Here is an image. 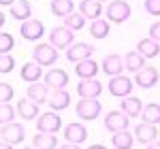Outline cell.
I'll list each match as a JSON object with an SVG mask.
<instances>
[{
	"label": "cell",
	"instance_id": "1",
	"mask_svg": "<svg viewBox=\"0 0 160 149\" xmlns=\"http://www.w3.org/2000/svg\"><path fill=\"white\" fill-rule=\"evenodd\" d=\"M130 4L126 0H111L109 7L105 9V15L111 24H124L128 17H130Z\"/></svg>",
	"mask_w": 160,
	"mask_h": 149
},
{
	"label": "cell",
	"instance_id": "2",
	"mask_svg": "<svg viewBox=\"0 0 160 149\" xmlns=\"http://www.w3.org/2000/svg\"><path fill=\"white\" fill-rule=\"evenodd\" d=\"M75 113L79 119H96L102 113V104L98 102V98H81L75 107Z\"/></svg>",
	"mask_w": 160,
	"mask_h": 149
},
{
	"label": "cell",
	"instance_id": "3",
	"mask_svg": "<svg viewBox=\"0 0 160 149\" xmlns=\"http://www.w3.org/2000/svg\"><path fill=\"white\" fill-rule=\"evenodd\" d=\"M32 58L41 66H53L58 62V49L53 45H49V43H41V45H37L32 49Z\"/></svg>",
	"mask_w": 160,
	"mask_h": 149
},
{
	"label": "cell",
	"instance_id": "4",
	"mask_svg": "<svg viewBox=\"0 0 160 149\" xmlns=\"http://www.w3.org/2000/svg\"><path fill=\"white\" fill-rule=\"evenodd\" d=\"M73 41H75V32L68 30L66 26H58V28H53L49 32V45H53L58 51L68 49L73 45Z\"/></svg>",
	"mask_w": 160,
	"mask_h": 149
},
{
	"label": "cell",
	"instance_id": "5",
	"mask_svg": "<svg viewBox=\"0 0 160 149\" xmlns=\"http://www.w3.org/2000/svg\"><path fill=\"white\" fill-rule=\"evenodd\" d=\"M60 128H62V119H60V115H58V111L41 113V115L37 117V130H38V132L56 134Z\"/></svg>",
	"mask_w": 160,
	"mask_h": 149
},
{
	"label": "cell",
	"instance_id": "6",
	"mask_svg": "<svg viewBox=\"0 0 160 149\" xmlns=\"http://www.w3.org/2000/svg\"><path fill=\"white\" fill-rule=\"evenodd\" d=\"M128 126H130V117L122 111H109L105 115V128H107V132H122V130H128Z\"/></svg>",
	"mask_w": 160,
	"mask_h": 149
},
{
	"label": "cell",
	"instance_id": "7",
	"mask_svg": "<svg viewBox=\"0 0 160 149\" xmlns=\"http://www.w3.org/2000/svg\"><path fill=\"white\" fill-rule=\"evenodd\" d=\"M132 92V81L126 74H115L109 79V94L115 98H126Z\"/></svg>",
	"mask_w": 160,
	"mask_h": 149
},
{
	"label": "cell",
	"instance_id": "8",
	"mask_svg": "<svg viewBox=\"0 0 160 149\" xmlns=\"http://www.w3.org/2000/svg\"><path fill=\"white\" fill-rule=\"evenodd\" d=\"M0 137H2V141H7V143H11V145H17V143H24L26 130H24L22 124L11 122V124H4L0 128Z\"/></svg>",
	"mask_w": 160,
	"mask_h": 149
},
{
	"label": "cell",
	"instance_id": "9",
	"mask_svg": "<svg viewBox=\"0 0 160 149\" xmlns=\"http://www.w3.org/2000/svg\"><path fill=\"white\" fill-rule=\"evenodd\" d=\"M158 79H160V73H158L156 66H143L135 74V83L139 87H143V89H152V87L158 83Z\"/></svg>",
	"mask_w": 160,
	"mask_h": 149
},
{
	"label": "cell",
	"instance_id": "10",
	"mask_svg": "<svg viewBox=\"0 0 160 149\" xmlns=\"http://www.w3.org/2000/svg\"><path fill=\"white\" fill-rule=\"evenodd\" d=\"M92 53H94L92 45H88V43H75V45H71L66 49V60L73 64H79V62H83V60H88V58H92Z\"/></svg>",
	"mask_w": 160,
	"mask_h": 149
},
{
	"label": "cell",
	"instance_id": "11",
	"mask_svg": "<svg viewBox=\"0 0 160 149\" xmlns=\"http://www.w3.org/2000/svg\"><path fill=\"white\" fill-rule=\"evenodd\" d=\"M19 34L24 36V41H38L45 34V26L41 19H28L19 26Z\"/></svg>",
	"mask_w": 160,
	"mask_h": 149
},
{
	"label": "cell",
	"instance_id": "12",
	"mask_svg": "<svg viewBox=\"0 0 160 149\" xmlns=\"http://www.w3.org/2000/svg\"><path fill=\"white\" fill-rule=\"evenodd\" d=\"M26 98H30L34 104H45L47 100H49V85L47 83H41V81H37V83H30L28 85V89H26Z\"/></svg>",
	"mask_w": 160,
	"mask_h": 149
},
{
	"label": "cell",
	"instance_id": "13",
	"mask_svg": "<svg viewBox=\"0 0 160 149\" xmlns=\"http://www.w3.org/2000/svg\"><path fill=\"white\" fill-rule=\"evenodd\" d=\"M68 73L62 68H49L45 73V83L49 85V89H66L68 85Z\"/></svg>",
	"mask_w": 160,
	"mask_h": 149
},
{
	"label": "cell",
	"instance_id": "14",
	"mask_svg": "<svg viewBox=\"0 0 160 149\" xmlns=\"http://www.w3.org/2000/svg\"><path fill=\"white\" fill-rule=\"evenodd\" d=\"M64 138H66V143H75V145L86 143L88 128L83 124H79V122H71L68 126H64Z\"/></svg>",
	"mask_w": 160,
	"mask_h": 149
},
{
	"label": "cell",
	"instance_id": "15",
	"mask_svg": "<svg viewBox=\"0 0 160 149\" xmlns=\"http://www.w3.org/2000/svg\"><path fill=\"white\" fill-rule=\"evenodd\" d=\"M102 92V83L98 79H81L77 85V94L81 98H98Z\"/></svg>",
	"mask_w": 160,
	"mask_h": 149
},
{
	"label": "cell",
	"instance_id": "16",
	"mask_svg": "<svg viewBox=\"0 0 160 149\" xmlns=\"http://www.w3.org/2000/svg\"><path fill=\"white\" fill-rule=\"evenodd\" d=\"M47 104H49V109L60 113V111H64V109L71 107V94H68L66 89H53V92H49Z\"/></svg>",
	"mask_w": 160,
	"mask_h": 149
},
{
	"label": "cell",
	"instance_id": "17",
	"mask_svg": "<svg viewBox=\"0 0 160 149\" xmlns=\"http://www.w3.org/2000/svg\"><path fill=\"white\" fill-rule=\"evenodd\" d=\"M156 137H158V128L154 124H139L135 128V138L141 143V145H149V143H154L156 141Z\"/></svg>",
	"mask_w": 160,
	"mask_h": 149
},
{
	"label": "cell",
	"instance_id": "18",
	"mask_svg": "<svg viewBox=\"0 0 160 149\" xmlns=\"http://www.w3.org/2000/svg\"><path fill=\"white\" fill-rule=\"evenodd\" d=\"M100 68H102V73H105V74H111V77L122 74V70H124V58H122V55H118V53H111V55H107V58L102 60Z\"/></svg>",
	"mask_w": 160,
	"mask_h": 149
},
{
	"label": "cell",
	"instance_id": "19",
	"mask_svg": "<svg viewBox=\"0 0 160 149\" xmlns=\"http://www.w3.org/2000/svg\"><path fill=\"white\" fill-rule=\"evenodd\" d=\"M41 74H45L43 73V66L37 64L34 60L32 62H26L22 66V70H19V77H22V81H26V83H37V81H41Z\"/></svg>",
	"mask_w": 160,
	"mask_h": 149
},
{
	"label": "cell",
	"instance_id": "20",
	"mask_svg": "<svg viewBox=\"0 0 160 149\" xmlns=\"http://www.w3.org/2000/svg\"><path fill=\"white\" fill-rule=\"evenodd\" d=\"M79 13L83 15V17H88V19H100V15L105 13V9H102V2H98V0H81V4H79Z\"/></svg>",
	"mask_w": 160,
	"mask_h": 149
},
{
	"label": "cell",
	"instance_id": "21",
	"mask_svg": "<svg viewBox=\"0 0 160 149\" xmlns=\"http://www.w3.org/2000/svg\"><path fill=\"white\" fill-rule=\"evenodd\" d=\"M98 64L94 62L92 58H88L83 62L75 64V74L79 77V79H96V74H98Z\"/></svg>",
	"mask_w": 160,
	"mask_h": 149
},
{
	"label": "cell",
	"instance_id": "22",
	"mask_svg": "<svg viewBox=\"0 0 160 149\" xmlns=\"http://www.w3.org/2000/svg\"><path fill=\"white\" fill-rule=\"evenodd\" d=\"M17 115L24 119V122H30V119H37L38 117V104H34L30 98H22L17 102Z\"/></svg>",
	"mask_w": 160,
	"mask_h": 149
},
{
	"label": "cell",
	"instance_id": "23",
	"mask_svg": "<svg viewBox=\"0 0 160 149\" xmlns=\"http://www.w3.org/2000/svg\"><path fill=\"white\" fill-rule=\"evenodd\" d=\"M137 51L148 60V58H158L160 55V43L158 41H154V38H141L139 43H137Z\"/></svg>",
	"mask_w": 160,
	"mask_h": 149
},
{
	"label": "cell",
	"instance_id": "24",
	"mask_svg": "<svg viewBox=\"0 0 160 149\" xmlns=\"http://www.w3.org/2000/svg\"><path fill=\"white\" fill-rule=\"evenodd\" d=\"M11 17L17 22H28L32 19V4L28 0H17L11 7Z\"/></svg>",
	"mask_w": 160,
	"mask_h": 149
},
{
	"label": "cell",
	"instance_id": "25",
	"mask_svg": "<svg viewBox=\"0 0 160 149\" xmlns=\"http://www.w3.org/2000/svg\"><path fill=\"white\" fill-rule=\"evenodd\" d=\"M120 111L126 113L128 117H139L141 111H143V104H141V100L137 98V96H126L120 102Z\"/></svg>",
	"mask_w": 160,
	"mask_h": 149
},
{
	"label": "cell",
	"instance_id": "26",
	"mask_svg": "<svg viewBox=\"0 0 160 149\" xmlns=\"http://www.w3.org/2000/svg\"><path fill=\"white\" fill-rule=\"evenodd\" d=\"M51 7V15H56V17H68L71 13H75V2L73 0H51L49 2Z\"/></svg>",
	"mask_w": 160,
	"mask_h": 149
},
{
	"label": "cell",
	"instance_id": "27",
	"mask_svg": "<svg viewBox=\"0 0 160 149\" xmlns=\"http://www.w3.org/2000/svg\"><path fill=\"white\" fill-rule=\"evenodd\" d=\"M145 66V58L139 53V51H128L126 55H124V68L126 70H130V73H139L141 68Z\"/></svg>",
	"mask_w": 160,
	"mask_h": 149
},
{
	"label": "cell",
	"instance_id": "28",
	"mask_svg": "<svg viewBox=\"0 0 160 149\" xmlns=\"http://www.w3.org/2000/svg\"><path fill=\"white\" fill-rule=\"evenodd\" d=\"M32 145L37 149H56L58 147V138L56 134H47V132H37L32 138Z\"/></svg>",
	"mask_w": 160,
	"mask_h": 149
},
{
	"label": "cell",
	"instance_id": "29",
	"mask_svg": "<svg viewBox=\"0 0 160 149\" xmlns=\"http://www.w3.org/2000/svg\"><path fill=\"white\" fill-rule=\"evenodd\" d=\"M111 143L115 149H130L135 145V137L128 132V130H122V132H113L111 137Z\"/></svg>",
	"mask_w": 160,
	"mask_h": 149
},
{
	"label": "cell",
	"instance_id": "30",
	"mask_svg": "<svg viewBox=\"0 0 160 149\" xmlns=\"http://www.w3.org/2000/svg\"><path fill=\"white\" fill-rule=\"evenodd\" d=\"M141 117H143V122L145 124H160V104L158 102H149L143 107V111H141Z\"/></svg>",
	"mask_w": 160,
	"mask_h": 149
},
{
	"label": "cell",
	"instance_id": "31",
	"mask_svg": "<svg viewBox=\"0 0 160 149\" xmlns=\"http://www.w3.org/2000/svg\"><path fill=\"white\" fill-rule=\"evenodd\" d=\"M109 30H111L109 19H94V22L90 24V34H92V38L109 36Z\"/></svg>",
	"mask_w": 160,
	"mask_h": 149
},
{
	"label": "cell",
	"instance_id": "32",
	"mask_svg": "<svg viewBox=\"0 0 160 149\" xmlns=\"http://www.w3.org/2000/svg\"><path fill=\"white\" fill-rule=\"evenodd\" d=\"M64 26H66L68 30H73V32H79V30L86 26V17H83L81 13H71L68 17H64Z\"/></svg>",
	"mask_w": 160,
	"mask_h": 149
},
{
	"label": "cell",
	"instance_id": "33",
	"mask_svg": "<svg viewBox=\"0 0 160 149\" xmlns=\"http://www.w3.org/2000/svg\"><path fill=\"white\" fill-rule=\"evenodd\" d=\"M15 115H17V111L13 109L9 102H4V104H0V124H11L13 119H15Z\"/></svg>",
	"mask_w": 160,
	"mask_h": 149
},
{
	"label": "cell",
	"instance_id": "34",
	"mask_svg": "<svg viewBox=\"0 0 160 149\" xmlns=\"http://www.w3.org/2000/svg\"><path fill=\"white\" fill-rule=\"evenodd\" d=\"M15 68V58L11 53H0V74H9Z\"/></svg>",
	"mask_w": 160,
	"mask_h": 149
},
{
	"label": "cell",
	"instance_id": "35",
	"mask_svg": "<svg viewBox=\"0 0 160 149\" xmlns=\"http://www.w3.org/2000/svg\"><path fill=\"white\" fill-rule=\"evenodd\" d=\"M15 47V38L9 32H0V53H11Z\"/></svg>",
	"mask_w": 160,
	"mask_h": 149
},
{
	"label": "cell",
	"instance_id": "36",
	"mask_svg": "<svg viewBox=\"0 0 160 149\" xmlns=\"http://www.w3.org/2000/svg\"><path fill=\"white\" fill-rule=\"evenodd\" d=\"M13 96H15V92H13V85H11V83H0V104L11 102Z\"/></svg>",
	"mask_w": 160,
	"mask_h": 149
},
{
	"label": "cell",
	"instance_id": "37",
	"mask_svg": "<svg viewBox=\"0 0 160 149\" xmlns=\"http://www.w3.org/2000/svg\"><path fill=\"white\" fill-rule=\"evenodd\" d=\"M143 9H145V13H149V15L160 17V0H145V2H143Z\"/></svg>",
	"mask_w": 160,
	"mask_h": 149
},
{
	"label": "cell",
	"instance_id": "38",
	"mask_svg": "<svg viewBox=\"0 0 160 149\" xmlns=\"http://www.w3.org/2000/svg\"><path fill=\"white\" fill-rule=\"evenodd\" d=\"M149 38H154V41H158L160 43V22L149 26Z\"/></svg>",
	"mask_w": 160,
	"mask_h": 149
},
{
	"label": "cell",
	"instance_id": "39",
	"mask_svg": "<svg viewBox=\"0 0 160 149\" xmlns=\"http://www.w3.org/2000/svg\"><path fill=\"white\" fill-rule=\"evenodd\" d=\"M60 149H81V147L75 145V143H64V145H60Z\"/></svg>",
	"mask_w": 160,
	"mask_h": 149
},
{
	"label": "cell",
	"instance_id": "40",
	"mask_svg": "<svg viewBox=\"0 0 160 149\" xmlns=\"http://www.w3.org/2000/svg\"><path fill=\"white\" fill-rule=\"evenodd\" d=\"M17 0H0V7H13Z\"/></svg>",
	"mask_w": 160,
	"mask_h": 149
},
{
	"label": "cell",
	"instance_id": "41",
	"mask_svg": "<svg viewBox=\"0 0 160 149\" xmlns=\"http://www.w3.org/2000/svg\"><path fill=\"white\" fill-rule=\"evenodd\" d=\"M0 149H13V145L7 143V141H0Z\"/></svg>",
	"mask_w": 160,
	"mask_h": 149
},
{
	"label": "cell",
	"instance_id": "42",
	"mask_svg": "<svg viewBox=\"0 0 160 149\" xmlns=\"http://www.w3.org/2000/svg\"><path fill=\"white\" fill-rule=\"evenodd\" d=\"M148 149H160V141H154V143H149Z\"/></svg>",
	"mask_w": 160,
	"mask_h": 149
},
{
	"label": "cell",
	"instance_id": "43",
	"mask_svg": "<svg viewBox=\"0 0 160 149\" xmlns=\"http://www.w3.org/2000/svg\"><path fill=\"white\" fill-rule=\"evenodd\" d=\"M88 149H107V147H105V145H100V143H92Z\"/></svg>",
	"mask_w": 160,
	"mask_h": 149
},
{
	"label": "cell",
	"instance_id": "44",
	"mask_svg": "<svg viewBox=\"0 0 160 149\" xmlns=\"http://www.w3.org/2000/svg\"><path fill=\"white\" fill-rule=\"evenodd\" d=\"M4 22H7V17H4V13L0 11V28H2V26H4Z\"/></svg>",
	"mask_w": 160,
	"mask_h": 149
},
{
	"label": "cell",
	"instance_id": "45",
	"mask_svg": "<svg viewBox=\"0 0 160 149\" xmlns=\"http://www.w3.org/2000/svg\"><path fill=\"white\" fill-rule=\"evenodd\" d=\"M24 149H37V147H34V145H32V147H24Z\"/></svg>",
	"mask_w": 160,
	"mask_h": 149
},
{
	"label": "cell",
	"instance_id": "46",
	"mask_svg": "<svg viewBox=\"0 0 160 149\" xmlns=\"http://www.w3.org/2000/svg\"><path fill=\"white\" fill-rule=\"evenodd\" d=\"M98 2H107V0H98Z\"/></svg>",
	"mask_w": 160,
	"mask_h": 149
}]
</instances>
